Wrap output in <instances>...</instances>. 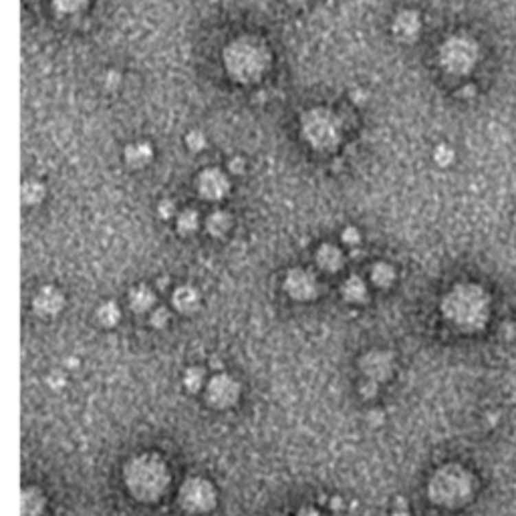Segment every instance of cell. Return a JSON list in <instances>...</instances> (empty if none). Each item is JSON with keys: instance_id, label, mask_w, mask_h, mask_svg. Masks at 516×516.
<instances>
[{"instance_id": "obj_1", "label": "cell", "mask_w": 516, "mask_h": 516, "mask_svg": "<svg viewBox=\"0 0 516 516\" xmlns=\"http://www.w3.org/2000/svg\"><path fill=\"white\" fill-rule=\"evenodd\" d=\"M442 315L464 333L482 331L490 319V295L480 284L460 282L442 299Z\"/></svg>"}, {"instance_id": "obj_2", "label": "cell", "mask_w": 516, "mask_h": 516, "mask_svg": "<svg viewBox=\"0 0 516 516\" xmlns=\"http://www.w3.org/2000/svg\"><path fill=\"white\" fill-rule=\"evenodd\" d=\"M125 486L129 494L139 502H155L170 488V470L166 462L155 454L135 456L125 464Z\"/></svg>"}, {"instance_id": "obj_3", "label": "cell", "mask_w": 516, "mask_h": 516, "mask_svg": "<svg viewBox=\"0 0 516 516\" xmlns=\"http://www.w3.org/2000/svg\"><path fill=\"white\" fill-rule=\"evenodd\" d=\"M472 490H474V480L470 472L458 464H448L431 476L427 484V496L438 506L456 508L470 500Z\"/></svg>"}, {"instance_id": "obj_4", "label": "cell", "mask_w": 516, "mask_h": 516, "mask_svg": "<svg viewBox=\"0 0 516 516\" xmlns=\"http://www.w3.org/2000/svg\"><path fill=\"white\" fill-rule=\"evenodd\" d=\"M224 61L228 71L244 83H250V79L260 77L267 69L269 55L262 45L250 43V41H236L228 47L224 53Z\"/></svg>"}, {"instance_id": "obj_5", "label": "cell", "mask_w": 516, "mask_h": 516, "mask_svg": "<svg viewBox=\"0 0 516 516\" xmlns=\"http://www.w3.org/2000/svg\"><path fill=\"white\" fill-rule=\"evenodd\" d=\"M480 59V47L474 38L456 34L440 47V63L452 75L470 73Z\"/></svg>"}, {"instance_id": "obj_6", "label": "cell", "mask_w": 516, "mask_h": 516, "mask_svg": "<svg viewBox=\"0 0 516 516\" xmlns=\"http://www.w3.org/2000/svg\"><path fill=\"white\" fill-rule=\"evenodd\" d=\"M180 504L186 513L202 515L216 506V488L204 478H188L180 488Z\"/></svg>"}, {"instance_id": "obj_7", "label": "cell", "mask_w": 516, "mask_h": 516, "mask_svg": "<svg viewBox=\"0 0 516 516\" xmlns=\"http://www.w3.org/2000/svg\"><path fill=\"white\" fill-rule=\"evenodd\" d=\"M304 137L317 148V150H329L339 142V129L337 123L329 115V111H311L303 122Z\"/></svg>"}, {"instance_id": "obj_8", "label": "cell", "mask_w": 516, "mask_h": 516, "mask_svg": "<svg viewBox=\"0 0 516 516\" xmlns=\"http://www.w3.org/2000/svg\"><path fill=\"white\" fill-rule=\"evenodd\" d=\"M240 397V385L232 375L220 373L214 375L206 388V401L216 410H226L232 407Z\"/></svg>"}, {"instance_id": "obj_9", "label": "cell", "mask_w": 516, "mask_h": 516, "mask_svg": "<svg viewBox=\"0 0 516 516\" xmlns=\"http://www.w3.org/2000/svg\"><path fill=\"white\" fill-rule=\"evenodd\" d=\"M284 293L299 303H306V301H313L317 297L319 282L311 271L293 269L284 276Z\"/></svg>"}, {"instance_id": "obj_10", "label": "cell", "mask_w": 516, "mask_h": 516, "mask_svg": "<svg viewBox=\"0 0 516 516\" xmlns=\"http://www.w3.org/2000/svg\"><path fill=\"white\" fill-rule=\"evenodd\" d=\"M361 371L367 379H373L377 383L390 379L394 371V355L388 351H369L361 359Z\"/></svg>"}, {"instance_id": "obj_11", "label": "cell", "mask_w": 516, "mask_h": 516, "mask_svg": "<svg viewBox=\"0 0 516 516\" xmlns=\"http://www.w3.org/2000/svg\"><path fill=\"white\" fill-rule=\"evenodd\" d=\"M228 190H230V182H228L226 174H222L216 168L202 172L198 178V192L206 200H220L228 194Z\"/></svg>"}, {"instance_id": "obj_12", "label": "cell", "mask_w": 516, "mask_h": 516, "mask_svg": "<svg viewBox=\"0 0 516 516\" xmlns=\"http://www.w3.org/2000/svg\"><path fill=\"white\" fill-rule=\"evenodd\" d=\"M63 306H65V297L55 287H43L32 299V309L41 317H55L61 313Z\"/></svg>"}, {"instance_id": "obj_13", "label": "cell", "mask_w": 516, "mask_h": 516, "mask_svg": "<svg viewBox=\"0 0 516 516\" xmlns=\"http://www.w3.org/2000/svg\"><path fill=\"white\" fill-rule=\"evenodd\" d=\"M422 29V19L416 10H403L395 16L394 32L401 41H414Z\"/></svg>"}, {"instance_id": "obj_14", "label": "cell", "mask_w": 516, "mask_h": 516, "mask_svg": "<svg viewBox=\"0 0 516 516\" xmlns=\"http://www.w3.org/2000/svg\"><path fill=\"white\" fill-rule=\"evenodd\" d=\"M172 304L178 313L182 315H192L198 311L200 306V293L190 287V284H182L174 291V297H172Z\"/></svg>"}, {"instance_id": "obj_15", "label": "cell", "mask_w": 516, "mask_h": 516, "mask_svg": "<svg viewBox=\"0 0 516 516\" xmlns=\"http://www.w3.org/2000/svg\"><path fill=\"white\" fill-rule=\"evenodd\" d=\"M317 265L325 273H339L345 265V256L335 244H323L317 250Z\"/></svg>"}, {"instance_id": "obj_16", "label": "cell", "mask_w": 516, "mask_h": 516, "mask_svg": "<svg viewBox=\"0 0 516 516\" xmlns=\"http://www.w3.org/2000/svg\"><path fill=\"white\" fill-rule=\"evenodd\" d=\"M45 496L38 488H25L21 498V516H43Z\"/></svg>"}, {"instance_id": "obj_17", "label": "cell", "mask_w": 516, "mask_h": 516, "mask_svg": "<svg viewBox=\"0 0 516 516\" xmlns=\"http://www.w3.org/2000/svg\"><path fill=\"white\" fill-rule=\"evenodd\" d=\"M343 299L349 303H365L367 301V287H365L363 278L357 274H351L345 282H343Z\"/></svg>"}, {"instance_id": "obj_18", "label": "cell", "mask_w": 516, "mask_h": 516, "mask_svg": "<svg viewBox=\"0 0 516 516\" xmlns=\"http://www.w3.org/2000/svg\"><path fill=\"white\" fill-rule=\"evenodd\" d=\"M153 304H155V293L150 287H135L129 293V306L135 313H148L152 311Z\"/></svg>"}, {"instance_id": "obj_19", "label": "cell", "mask_w": 516, "mask_h": 516, "mask_svg": "<svg viewBox=\"0 0 516 516\" xmlns=\"http://www.w3.org/2000/svg\"><path fill=\"white\" fill-rule=\"evenodd\" d=\"M153 152L148 144H133L125 150V161L131 168H144L152 161Z\"/></svg>"}, {"instance_id": "obj_20", "label": "cell", "mask_w": 516, "mask_h": 516, "mask_svg": "<svg viewBox=\"0 0 516 516\" xmlns=\"http://www.w3.org/2000/svg\"><path fill=\"white\" fill-rule=\"evenodd\" d=\"M232 226V216L228 212H222V210H216L208 216L206 220V230L208 234H212L214 238H220L224 236Z\"/></svg>"}, {"instance_id": "obj_21", "label": "cell", "mask_w": 516, "mask_h": 516, "mask_svg": "<svg viewBox=\"0 0 516 516\" xmlns=\"http://www.w3.org/2000/svg\"><path fill=\"white\" fill-rule=\"evenodd\" d=\"M95 315H97V321L103 327H115L120 323V319H122V311H120L117 303H113V301H105L103 304H99Z\"/></svg>"}, {"instance_id": "obj_22", "label": "cell", "mask_w": 516, "mask_h": 516, "mask_svg": "<svg viewBox=\"0 0 516 516\" xmlns=\"http://www.w3.org/2000/svg\"><path fill=\"white\" fill-rule=\"evenodd\" d=\"M395 280V271L392 265H388V262H377V265H373V269H371V282L375 284V287H379V289H388V287H392Z\"/></svg>"}, {"instance_id": "obj_23", "label": "cell", "mask_w": 516, "mask_h": 516, "mask_svg": "<svg viewBox=\"0 0 516 516\" xmlns=\"http://www.w3.org/2000/svg\"><path fill=\"white\" fill-rule=\"evenodd\" d=\"M21 196H23V202L27 206H36L45 198V188H43V183L36 182V180H29V182L23 183Z\"/></svg>"}, {"instance_id": "obj_24", "label": "cell", "mask_w": 516, "mask_h": 516, "mask_svg": "<svg viewBox=\"0 0 516 516\" xmlns=\"http://www.w3.org/2000/svg\"><path fill=\"white\" fill-rule=\"evenodd\" d=\"M204 379H206V373H204L202 367H188L186 373H183V385L192 394L200 392V388L204 385Z\"/></svg>"}, {"instance_id": "obj_25", "label": "cell", "mask_w": 516, "mask_h": 516, "mask_svg": "<svg viewBox=\"0 0 516 516\" xmlns=\"http://www.w3.org/2000/svg\"><path fill=\"white\" fill-rule=\"evenodd\" d=\"M200 226V216L196 210H183L180 216H178V232L183 234V236H190L198 230Z\"/></svg>"}, {"instance_id": "obj_26", "label": "cell", "mask_w": 516, "mask_h": 516, "mask_svg": "<svg viewBox=\"0 0 516 516\" xmlns=\"http://www.w3.org/2000/svg\"><path fill=\"white\" fill-rule=\"evenodd\" d=\"M454 157H456L454 150H452L450 146H446V144L438 146V148H436V152H434V161H436L440 168H448V166L454 161Z\"/></svg>"}, {"instance_id": "obj_27", "label": "cell", "mask_w": 516, "mask_h": 516, "mask_svg": "<svg viewBox=\"0 0 516 516\" xmlns=\"http://www.w3.org/2000/svg\"><path fill=\"white\" fill-rule=\"evenodd\" d=\"M87 0H55V10L59 14H71V12H77L85 6Z\"/></svg>"}, {"instance_id": "obj_28", "label": "cell", "mask_w": 516, "mask_h": 516, "mask_svg": "<svg viewBox=\"0 0 516 516\" xmlns=\"http://www.w3.org/2000/svg\"><path fill=\"white\" fill-rule=\"evenodd\" d=\"M152 327L155 329H164L168 323H170V311L166 309V306H159V309H155L152 313Z\"/></svg>"}, {"instance_id": "obj_29", "label": "cell", "mask_w": 516, "mask_h": 516, "mask_svg": "<svg viewBox=\"0 0 516 516\" xmlns=\"http://www.w3.org/2000/svg\"><path fill=\"white\" fill-rule=\"evenodd\" d=\"M186 142H188V148H190L192 152H200V150L206 146V139H204V135H202L200 131H192V133L186 137Z\"/></svg>"}, {"instance_id": "obj_30", "label": "cell", "mask_w": 516, "mask_h": 516, "mask_svg": "<svg viewBox=\"0 0 516 516\" xmlns=\"http://www.w3.org/2000/svg\"><path fill=\"white\" fill-rule=\"evenodd\" d=\"M341 240L347 244V246H355V244H359V240H361V234H359V230L355 226H347L343 230V234H341Z\"/></svg>"}, {"instance_id": "obj_31", "label": "cell", "mask_w": 516, "mask_h": 516, "mask_svg": "<svg viewBox=\"0 0 516 516\" xmlns=\"http://www.w3.org/2000/svg\"><path fill=\"white\" fill-rule=\"evenodd\" d=\"M157 212H159V216H161L164 220L172 218V216L176 214V204H174V200H161L159 206H157Z\"/></svg>"}, {"instance_id": "obj_32", "label": "cell", "mask_w": 516, "mask_h": 516, "mask_svg": "<svg viewBox=\"0 0 516 516\" xmlns=\"http://www.w3.org/2000/svg\"><path fill=\"white\" fill-rule=\"evenodd\" d=\"M377 381H373V379H365L363 383H361V388H359V392H361V395L363 397H373V395H377Z\"/></svg>"}, {"instance_id": "obj_33", "label": "cell", "mask_w": 516, "mask_h": 516, "mask_svg": "<svg viewBox=\"0 0 516 516\" xmlns=\"http://www.w3.org/2000/svg\"><path fill=\"white\" fill-rule=\"evenodd\" d=\"M47 383H49V388H53V390H61V388H65V375L59 373V371H55V373H51V375L47 377Z\"/></svg>"}, {"instance_id": "obj_34", "label": "cell", "mask_w": 516, "mask_h": 516, "mask_svg": "<svg viewBox=\"0 0 516 516\" xmlns=\"http://www.w3.org/2000/svg\"><path fill=\"white\" fill-rule=\"evenodd\" d=\"M230 172H232V174H243V172H244V159H243V157H234V159L230 161Z\"/></svg>"}, {"instance_id": "obj_35", "label": "cell", "mask_w": 516, "mask_h": 516, "mask_svg": "<svg viewBox=\"0 0 516 516\" xmlns=\"http://www.w3.org/2000/svg\"><path fill=\"white\" fill-rule=\"evenodd\" d=\"M120 85V75L117 73H109L107 75V87L111 89V87H117Z\"/></svg>"}, {"instance_id": "obj_36", "label": "cell", "mask_w": 516, "mask_h": 516, "mask_svg": "<svg viewBox=\"0 0 516 516\" xmlns=\"http://www.w3.org/2000/svg\"><path fill=\"white\" fill-rule=\"evenodd\" d=\"M297 516H323L319 511H315V508H303V511H299V515Z\"/></svg>"}, {"instance_id": "obj_37", "label": "cell", "mask_w": 516, "mask_h": 516, "mask_svg": "<svg viewBox=\"0 0 516 516\" xmlns=\"http://www.w3.org/2000/svg\"><path fill=\"white\" fill-rule=\"evenodd\" d=\"M331 508H333V511H341V508H343V500H341L339 496L331 498Z\"/></svg>"}, {"instance_id": "obj_38", "label": "cell", "mask_w": 516, "mask_h": 516, "mask_svg": "<svg viewBox=\"0 0 516 516\" xmlns=\"http://www.w3.org/2000/svg\"><path fill=\"white\" fill-rule=\"evenodd\" d=\"M392 516H410V515H407V511H405V508H397Z\"/></svg>"}, {"instance_id": "obj_39", "label": "cell", "mask_w": 516, "mask_h": 516, "mask_svg": "<svg viewBox=\"0 0 516 516\" xmlns=\"http://www.w3.org/2000/svg\"><path fill=\"white\" fill-rule=\"evenodd\" d=\"M289 2H293V4H299L301 0H289Z\"/></svg>"}, {"instance_id": "obj_40", "label": "cell", "mask_w": 516, "mask_h": 516, "mask_svg": "<svg viewBox=\"0 0 516 516\" xmlns=\"http://www.w3.org/2000/svg\"><path fill=\"white\" fill-rule=\"evenodd\" d=\"M515 220H516V218H515Z\"/></svg>"}]
</instances>
